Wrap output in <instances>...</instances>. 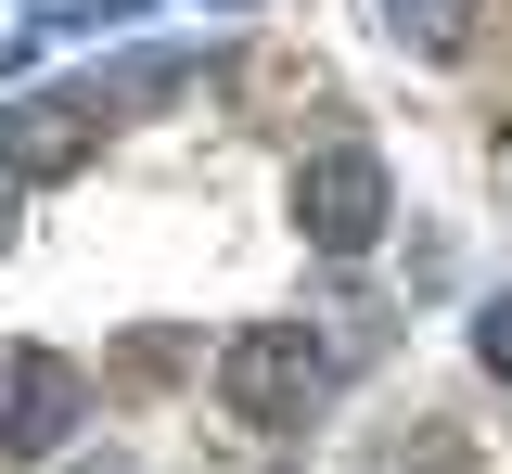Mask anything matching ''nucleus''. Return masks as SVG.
<instances>
[{
    "label": "nucleus",
    "mask_w": 512,
    "mask_h": 474,
    "mask_svg": "<svg viewBox=\"0 0 512 474\" xmlns=\"http://www.w3.org/2000/svg\"><path fill=\"white\" fill-rule=\"evenodd\" d=\"M103 474H128V462H103Z\"/></svg>",
    "instance_id": "9"
},
{
    "label": "nucleus",
    "mask_w": 512,
    "mask_h": 474,
    "mask_svg": "<svg viewBox=\"0 0 512 474\" xmlns=\"http://www.w3.org/2000/svg\"><path fill=\"white\" fill-rule=\"evenodd\" d=\"M103 154V90H26L0 103V180H77Z\"/></svg>",
    "instance_id": "3"
},
{
    "label": "nucleus",
    "mask_w": 512,
    "mask_h": 474,
    "mask_svg": "<svg viewBox=\"0 0 512 474\" xmlns=\"http://www.w3.org/2000/svg\"><path fill=\"white\" fill-rule=\"evenodd\" d=\"M372 474H461V436H448V423H423V436H384Z\"/></svg>",
    "instance_id": "6"
},
{
    "label": "nucleus",
    "mask_w": 512,
    "mask_h": 474,
    "mask_svg": "<svg viewBox=\"0 0 512 474\" xmlns=\"http://www.w3.org/2000/svg\"><path fill=\"white\" fill-rule=\"evenodd\" d=\"M487 359H500V385H512V308H487Z\"/></svg>",
    "instance_id": "7"
},
{
    "label": "nucleus",
    "mask_w": 512,
    "mask_h": 474,
    "mask_svg": "<svg viewBox=\"0 0 512 474\" xmlns=\"http://www.w3.org/2000/svg\"><path fill=\"white\" fill-rule=\"evenodd\" d=\"M0 231H13V193H0Z\"/></svg>",
    "instance_id": "8"
},
{
    "label": "nucleus",
    "mask_w": 512,
    "mask_h": 474,
    "mask_svg": "<svg viewBox=\"0 0 512 474\" xmlns=\"http://www.w3.org/2000/svg\"><path fill=\"white\" fill-rule=\"evenodd\" d=\"M384 205H397V180H384V154H359V141H320L308 167H295V231H308L320 257H372Z\"/></svg>",
    "instance_id": "2"
},
{
    "label": "nucleus",
    "mask_w": 512,
    "mask_h": 474,
    "mask_svg": "<svg viewBox=\"0 0 512 474\" xmlns=\"http://www.w3.org/2000/svg\"><path fill=\"white\" fill-rule=\"evenodd\" d=\"M384 26H397V39H410L423 65H448V52L474 39V0H384Z\"/></svg>",
    "instance_id": "5"
},
{
    "label": "nucleus",
    "mask_w": 512,
    "mask_h": 474,
    "mask_svg": "<svg viewBox=\"0 0 512 474\" xmlns=\"http://www.w3.org/2000/svg\"><path fill=\"white\" fill-rule=\"evenodd\" d=\"M77 410H90V385L64 372L52 346H13L0 359V462H52L77 436Z\"/></svg>",
    "instance_id": "4"
},
{
    "label": "nucleus",
    "mask_w": 512,
    "mask_h": 474,
    "mask_svg": "<svg viewBox=\"0 0 512 474\" xmlns=\"http://www.w3.org/2000/svg\"><path fill=\"white\" fill-rule=\"evenodd\" d=\"M333 346L308 334V321H244V334L218 346V398L244 410V423H269V436H308L320 410H333Z\"/></svg>",
    "instance_id": "1"
}]
</instances>
